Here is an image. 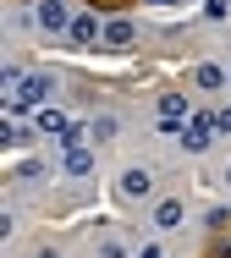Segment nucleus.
I'll use <instances>...</instances> for the list:
<instances>
[{"label": "nucleus", "instance_id": "2", "mask_svg": "<svg viewBox=\"0 0 231 258\" xmlns=\"http://www.w3.org/2000/svg\"><path fill=\"white\" fill-rule=\"evenodd\" d=\"M209 138H215V115H193V121L182 126V143H187V154H204V149H209Z\"/></svg>", "mask_w": 231, "mask_h": 258}, {"label": "nucleus", "instance_id": "5", "mask_svg": "<svg viewBox=\"0 0 231 258\" xmlns=\"http://www.w3.org/2000/svg\"><path fill=\"white\" fill-rule=\"evenodd\" d=\"M132 39H138V28H132L127 17H116V22H105V44H110V50H127Z\"/></svg>", "mask_w": 231, "mask_h": 258}, {"label": "nucleus", "instance_id": "13", "mask_svg": "<svg viewBox=\"0 0 231 258\" xmlns=\"http://www.w3.org/2000/svg\"><path fill=\"white\" fill-rule=\"evenodd\" d=\"M99 258H127V247H121V242H105V247H99Z\"/></svg>", "mask_w": 231, "mask_h": 258}, {"label": "nucleus", "instance_id": "11", "mask_svg": "<svg viewBox=\"0 0 231 258\" xmlns=\"http://www.w3.org/2000/svg\"><path fill=\"white\" fill-rule=\"evenodd\" d=\"M66 126H72V121H66V115H61V110H39V132H66Z\"/></svg>", "mask_w": 231, "mask_h": 258}, {"label": "nucleus", "instance_id": "3", "mask_svg": "<svg viewBox=\"0 0 231 258\" xmlns=\"http://www.w3.org/2000/svg\"><path fill=\"white\" fill-rule=\"evenodd\" d=\"M187 121V94H160V132H182Z\"/></svg>", "mask_w": 231, "mask_h": 258}, {"label": "nucleus", "instance_id": "17", "mask_svg": "<svg viewBox=\"0 0 231 258\" xmlns=\"http://www.w3.org/2000/svg\"><path fill=\"white\" fill-rule=\"evenodd\" d=\"M226 181H231V165H226Z\"/></svg>", "mask_w": 231, "mask_h": 258}, {"label": "nucleus", "instance_id": "4", "mask_svg": "<svg viewBox=\"0 0 231 258\" xmlns=\"http://www.w3.org/2000/svg\"><path fill=\"white\" fill-rule=\"evenodd\" d=\"M66 33H72V44H99V39H105V28H99V17H94V11L72 17V28H66Z\"/></svg>", "mask_w": 231, "mask_h": 258}, {"label": "nucleus", "instance_id": "9", "mask_svg": "<svg viewBox=\"0 0 231 258\" xmlns=\"http://www.w3.org/2000/svg\"><path fill=\"white\" fill-rule=\"evenodd\" d=\"M66 170H72V176H88V170H94V154H88V149H66Z\"/></svg>", "mask_w": 231, "mask_h": 258}, {"label": "nucleus", "instance_id": "1", "mask_svg": "<svg viewBox=\"0 0 231 258\" xmlns=\"http://www.w3.org/2000/svg\"><path fill=\"white\" fill-rule=\"evenodd\" d=\"M44 99H50V77H22L17 88H11V110H44Z\"/></svg>", "mask_w": 231, "mask_h": 258}, {"label": "nucleus", "instance_id": "8", "mask_svg": "<svg viewBox=\"0 0 231 258\" xmlns=\"http://www.w3.org/2000/svg\"><path fill=\"white\" fill-rule=\"evenodd\" d=\"M193 83H198V88H209V94H215V88H226V83H231V72H220V66H209V60H204V66H198V72H193Z\"/></svg>", "mask_w": 231, "mask_h": 258}, {"label": "nucleus", "instance_id": "10", "mask_svg": "<svg viewBox=\"0 0 231 258\" xmlns=\"http://www.w3.org/2000/svg\"><path fill=\"white\" fill-rule=\"evenodd\" d=\"M154 225H165V231H171V225H182V204H176V198H165V204L154 209Z\"/></svg>", "mask_w": 231, "mask_h": 258}, {"label": "nucleus", "instance_id": "14", "mask_svg": "<svg viewBox=\"0 0 231 258\" xmlns=\"http://www.w3.org/2000/svg\"><path fill=\"white\" fill-rule=\"evenodd\" d=\"M215 132H231V110H215Z\"/></svg>", "mask_w": 231, "mask_h": 258}, {"label": "nucleus", "instance_id": "15", "mask_svg": "<svg viewBox=\"0 0 231 258\" xmlns=\"http://www.w3.org/2000/svg\"><path fill=\"white\" fill-rule=\"evenodd\" d=\"M215 258H231V236H215Z\"/></svg>", "mask_w": 231, "mask_h": 258}, {"label": "nucleus", "instance_id": "7", "mask_svg": "<svg viewBox=\"0 0 231 258\" xmlns=\"http://www.w3.org/2000/svg\"><path fill=\"white\" fill-rule=\"evenodd\" d=\"M121 198H149V170H143V165L121 176Z\"/></svg>", "mask_w": 231, "mask_h": 258}, {"label": "nucleus", "instance_id": "16", "mask_svg": "<svg viewBox=\"0 0 231 258\" xmlns=\"http://www.w3.org/2000/svg\"><path fill=\"white\" fill-rule=\"evenodd\" d=\"M138 258H165V253H160V247H143V253H138Z\"/></svg>", "mask_w": 231, "mask_h": 258}, {"label": "nucleus", "instance_id": "12", "mask_svg": "<svg viewBox=\"0 0 231 258\" xmlns=\"http://www.w3.org/2000/svg\"><path fill=\"white\" fill-rule=\"evenodd\" d=\"M204 11H209V17H215V22H220V17H226V11H231V0H209V6H204Z\"/></svg>", "mask_w": 231, "mask_h": 258}, {"label": "nucleus", "instance_id": "6", "mask_svg": "<svg viewBox=\"0 0 231 258\" xmlns=\"http://www.w3.org/2000/svg\"><path fill=\"white\" fill-rule=\"evenodd\" d=\"M39 22H44L50 33H61V28H72V17H66V6H61V0H39Z\"/></svg>", "mask_w": 231, "mask_h": 258}]
</instances>
